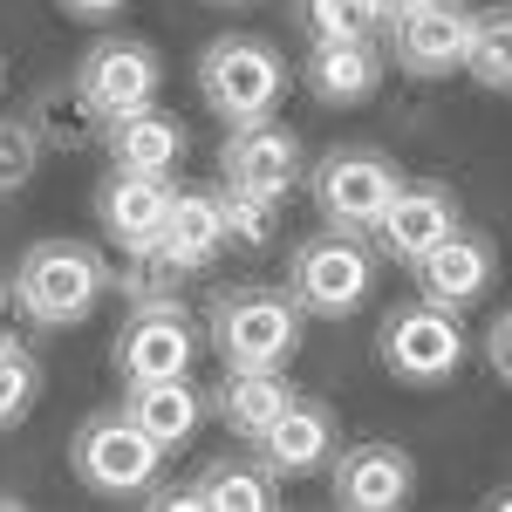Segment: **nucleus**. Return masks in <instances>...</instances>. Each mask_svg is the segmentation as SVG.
<instances>
[{
	"label": "nucleus",
	"instance_id": "1",
	"mask_svg": "<svg viewBox=\"0 0 512 512\" xmlns=\"http://www.w3.org/2000/svg\"><path fill=\"white\" fill-rule=\"evenodd\" d=\"M308 335V308L294 301V287H226L205 308V342L219 349L226 369H280L294 362Z\"/></svg>",
	"mask_w": 512,
	"mask_h": 512
},
{
	"label": "nucleus",
	"instance_id": "2",
	"mask_svg": "<svg viewBox=\"0 0 512 512\" xmlns=\"http://www.w3.org/2000/svg\"><path fill=\"white\" fill-rule=\"evenodd\" d=\"M103 287H110V280H103V253H96L89 239H35V246L21 253L14 280H7L14 308L35 321V328H76V321L96 308Z\"/></svg>",
	"mask_w": 512,
	"mask_h": 512
},
{
	"label": "nucleus",
	"instance_id": "3",
	"mask_svg": "<svg viewBox=\"0 0 512 512\" xmlns=\"http://www.w3.org/2000/svg\"><path fill=\"white\" fill-rule=\"evenodd\" d=\"M287 55L260 35H219L205 55H198V89H205V110L239 130V123H267L287 96Z\"/></svg>",
	"mask_w": 512,
	"mask_h": 512
},
{
	"label": "nucleus",
	"instance_id": "4",
	"mask_svg": "<svg viewBox=\"0 0 512 512\" xmlns=\"http://www.w3.org/2000/svg\"><path fill=\"white\" fill-rule=\"evenodd\" d=\"M69 465L96 499H151L164 472V444L130 424V410H96L76 424Z\"/></svg>",
	"mask_w": 512,
	"mask_h": 512
},
{
	"label": "nucleus",
	"instance_id": "5",
	"mask_svg": "<svg viewBox=\"0 0 512 512\" xmlns=\"http://www.w3.org/2000/svg\"><path fill=\"white\" fill-rule=\"evenodd\" d=\"M287 287L294 301L308 308L315 321H342L369 301L376 287V253H369V233H315L287 253Z\"/></svg>",
	"mask_w": 512,
	"mask_h": 512
},
{
	"label": "nucleus",
	"instance_id": "6",
	"mask_svg": "<svg viewBox=\"0 0 512 512\" xmlns=\"http://www.w3.org/2000/svg\"><path fill=\"white\" fill-rule=\"evenodd\" d=\"M376 362L390 369L396 383H410V390H437L465 362V328H458L451 308H437V301L417 294L410 308H390L383 315V328H376Z\"/></svg>",
	"mask_w": 512,
	"mask_h": 512
},
{
	"label": "nucleus",
	"instance_id": "7",
	"mask_svg": "<svg viewBox=\"0 0 512 512\" xmlns=\"http://www.w3.org/2000/svg\"><path fill=\"white\" fill-rule=\"evenodd\" d=\"M396 192H403V171L369 144H335L315 164V205L335 233H376V219L390 212Z\"/></svg>",
	"mask_w": 512,
	"mask_h": 512
},
{
	"label": "nucleus",
	"instance_id": "8",
	"mask_svg": "<svg viewBox=\"0 0 512 512\" xmlns=\"http://www.w3.org/2000/svg\"><path fill=\"white\" fill-rule=\"evenodd\" d=\"M198 362V321L178 301H144L117 328V376L123 383H158V376H192Z\"/></svg>",
	"mask_w": 512,
	"mask_h": 512
},
{
	"label": "nucleus",
	"instance_id": "9",
	"mask_svg": "<svg viewBox=\"0 0 512 512\" xmlns=\"http://www.w3.org/2000/svg\"><path fill=\"white\" fill-rule=\"evenodd\" d=\"M76 82L89 89V103L103 110V123H117V117H137V110L158 103L164 62H158V48H144V41L103 35V41H89V55L76 62Z\"/></svg>",
	"mask_w": 512,
	"mask_h": 512
},
{
	"label": "nucleus",
	"instance_id": "10",
	"mask_svg": "<svg viewBox=\"0 0 512 512\" xmlns=\"http://www.w3.org/2000/svg\"><path fill=\"white\" fill-rule=\"evenodd\" d=\"M472 7L458 0H417V7H396L390 14V62L410 76H451L465 69V48H472Z\"/></svg>",
	"mask_w": 512,
	"mask_h": 512
},
{
	"label": "nucleus",
	"instance_id": "11",
	"mask_svg": "<svg viewBox=\"0 0 512 512\" xmlns=\"http://www.w3.org/2000/svg\"><path fill=\"white\" fill-rule=\"evenodd\" d=\"M328 492L342 512H396L410 506L417 492V465L403 444H383V437H362V444H342L328 458Z\"/></svg>",
	"mask_w": 512,
	"mask_h": 512
},
{
	"label": "nucleus",
	"instance_id": "12",
	"mask_svg": "<svg viewBox=\"0 0 512 512\" xmlns=\"http://www.w3.org/2000/svg\"><path fill=\"white\" fill-rule=\"evenodd\" d=\"M410 280H417L424 301H437V308L458 315V308H472V301L492 294V280H499V246L485 233H472V226H451V233L410 267Z\"/></svg>",
	"mask_w": 512,
	"mask_h": 512
},
{
	"label": "nucleus",
	"instance_id": "13",
	"mask_svg": "<svg viewBox=\"0 0 512 512\" xmlns=\"http://www.w3.org/2000/svg\"><path fill=\"white\" fill-rule=\"evenodd\" d=\"M301 82L328 110H362L383 89V48L369 35H315L301 55Z\"/></svg>",
	"mask_w": 512,
	"mask_h": 512
},
{
	"label": "nucleus",
	"instance_id": "14",
	"mask_svg": "<svg viewBox=\"0 0 512 512\" xmlns=\"http://www.w3.org/2000/svg\"><path fill=\"white\" fill-rule=\"evenodd\" d=\"M451 226H458V192L437 185V178H403V192L390 198V212L376 219V233H369V239L390 253L396 267H417Z\"/></svg>",
	"mask_w": 512,
	"mask_h": 512
},
{
	"label": "nucleus",
	"instance_id": "15",
	"mask_svg": "<svg viewBox=\"0 0 512 512\" xmlns=\"http://www.w3.org/2000/svg\"><path fill=\"white\" fill-rule=\"evenodd\" d=\"M219 178L233 192H260V198L294 192V178H301V137L274 117L239 123L233 137H226V151H219Z\"/></svg>",
	"mask_w": 512,
	"mask_h": 512
},
{
	"label": "nucleus",
	"instance_id": "16",
	"mask_svg": "<svg viewBox=\"0 0 512 512\" xmlns=\"http://www.w3.org/2000/svg\"><path fill=\"white\" fill-rule=\"evenodd\" d=\"M171 198H178V178H158V171H117L103 178L96 192V219L110 246H158L164 239V219H171Z\"/></svg>",
	"mask_w": 512,
	"mask_h": 512
},
{
	"label": "nucleus",
	"instance_id": "17",
	"mask_svg": "<svg viewBox=\"0 0 512 512\" xmlns=\"http://www.w3.org/2000/svg\"><path fill=\"white\" fill-rule=\"evenodd\" d=\"M253 451L267 458V472H274V478H315V472H328V458L342 451V437H335V410H328L321 396H294V403L274 417V431L260 437Z\"/></svg>",
	"mask_w": 512,
	"mask_h": 512
},
{
	"label": "nucleus",
	"instance_id": "18",
	"mask_svg": "<svg viewBox=\"0 0 512 512\" xmlns=\"http://www.w3.org/2000/svg\"><path fill=\"white\" fill-rule=\"evenodd\" d=\"M164 506H185V512H274L280 485H274V472H267L260 451H253V458H212L185 492H164Z\"/></svg>",
	"mask_w": 512,
	"mask_h": 512
},
{
	"label": "nucleus",
	"instance_id": "19",
	"mask_svg": "<svg viewBox=\"0 0 512 512\" xmlns=\"http://www.w3.org/2000/svg\"><path fill=\"white\" fill-rule=\"evenodd\" d=\"M158 246L185 267V274H205V267L233 246V233H226V192H219V185H178Z\"/></svg>",
	"mask_w": 512,
	"mask_h": 512
},
{
	"label": "nucleus",
	"instance_id": "20",
	"mask_svg": "<svg viewBox=\"0 0 512 512\" xmlns=\"http://www.w3.org/2000/svg\"><path fill=\"white\" fill-rule=\"evenodd\" d=\"M294 383L280 376V369H226V383L212 390V410H219V424L246 444H260V437L274 431V417L294 403Z\"/></svg>",
	"mask_w": 512,
	"mask_h": 512
},
{
	"label": "nucleus",
	"instance_id": "21",
	"mask_svg": "<svg viewBox=\"0 0 512 512\" xmlns=\"http://www.w3.org/2000/svg\"><path fill=\"white\" fill-rule=\"evenodd\" d=\"M103 144H110V164L117 171H158V178H171L178 164H185V123L171 117V110H137V117H117L110 130H103Z\"/></svg>",
	"mask_w": 512,
	"mask_h": 512
},
{
	"label": "nucleus",
	"instance_id": "22",
	"mask_svg": "<svg viewBox=\"0 0 512 512\" xmlns=\"http://www.w3.org/2000/svg\"><path fill=\"white\" fill-rule=\"evenodd\" d=\"M123 410H130L137 431H151L164 451H178L198 437L205 396L192 390V376H158V383H123Z\"/></svg>",
	"mask_w": 512,
	"mask_h": 512
},
{
	"label": "nucleus",
	"instance_id": "23",
	"mask_svg": "<svg viewBox=\"0 0 512 512\" xmlns=\"http://www.w3.org/2000/svg\"><path fill=\"white\" fill-rule=\"evenodd\" d=\"M28 123H35V137L48 151H89V144H103V130H110L82 82H48V89H35Z\"/></svg>",
	"mask_w": 512,
	"mask_h": 512
},
{
	"label": "nucleus",
	"instance_id": "24",
	"mask_svg": "<svg viewBox=\"0 0 512 512\" xmlns=\"http://www.w3.org/2000/svg\"><path fill=\"white\" fill-rule=\"evenodd\" d=\"M103 280H110V294H123V308H144V301H178L185 267L164 246H117L103 260Z\"/></svg>",
	"mask_w": 512,
	"mask_h": 512
},
{
	"label": "nucleus",
	"instance_id": "25",
	"mask_svg": "<svg viewBox=\"0 0 512 512\" xmlns=\"http://www.w3.org/2000/svg\"><path fill=\"white\" fill-rule=\"evenodd\" d=\"M465 69L472 82L512 96V7H485L472 21V48H465Z\"/></svg>",
	"mask_w": 512,
	"mask_h": 512
},
{
	"label": "nucleus",
	"instance_id": "26",
	"mask_svg": "<svg viewBox=\"0 0 512 512\" xmlns=\"http://www.w3.org/2000/svg\"><path fill=\"white\" fill-rule=\"evenodd\" d=\"M41 396V355L21 335H0V431L21 424Z\"/></svg>",
	"mask_w": 512,
	"mask_h": 512
},
{
	"label": "nucleus",
	"instance_id": "27",
	"mask_svg": "<svg viewBox=\"0 0 512 512\" xmlns=\"http://www.w3.org/2000/svg\"><path fill=\"white\" fill-rule=\"evenodd\" d=\"M308 35H383L390 28V0H294Z\"/></svg>",
	"mask_w": 512,
	"mask_h": 512
},
{
	"label": "nucleus",
	"instance_id": "28",
	"mask_svg": "<svg viewBox=\"0 0 512 512\" xmlns=\"http://www.w3.org/2000/svg\"><path fill=\"white\" fill-rule=\"evenodd\" d=\"M41 158H48V144L35 137V123L0 117V192H21V185L41 171Z\"/></svg>",
	"mask_w": 512,
	"mask_h": 512
},
{
	"label": "nucleus",
	"instance_id": "29",
	"mask_svg": "<svg viewBox=\"0 0 512 512\" xmlns=\"http://www.w3.org/2000/svg\"><path fill=\"white\" fill-rule=\"evenodd\" d=\"M226 192V233L239 246H274L280 233V198H260V192H233V185H219Z\"/></svg>",
	"mask_w": 512,
	"mask_h": 512
},
{
	"label": "nucleus",
	"instance_id": "30",
	"mask_svg": "<svg viewBox=\"0 0 512 512\" xmlns=\"http://www.w3.org/2000/svg\"><path fill=\"white\" fill-rule=\"evenodd\" d=\"M485 362H492V376L512 390V308H499L492 328H485Z\"/></svg>",
	"mask_w": 512,
	"mask_h": 512
},
{
	"label": "nucleus",
	"instance_id": "31",
	"mask_svg": "<svg viewBox=\"0 0 512 512\" xmlns=\"http://www.w3.org/2000/svg\"><path fill=\"white\" fill-rule=\"evenodd\" d=\"M55 7H62V14H76V21H110L123 0H55Z\"/></svg>",
	"mask_w": 512,
	"mask_h": 512
},
{
	"label": "nucleus",
	"instance_id": "32",
	"mask_svg": "<svg viewBox=\"0 0 512 512\" xmlns=\"http://www.w3.org/2000/svg\"><path fill=\"white\" fill-rule=\"evenodd\" d=\"M396 7H417V0H390V14H396Z\"/></svg>",
	"mask_w": 512,
	"mask_h": 512
},
{
	"label": "nucleus",
	"instance_id": "33",
	"mask_svg": "<svg viewBox=\"0 0 512 512\" xmlns=\"http://www.w3.org/2000/svg\"><path fill=\"white\" fill-rule=\"evenodd\" d=\"M0 294H7V280H0Z\"/></svg>",
	"mask_w": 512,
	"mask_h": 512
}]
</instances>
